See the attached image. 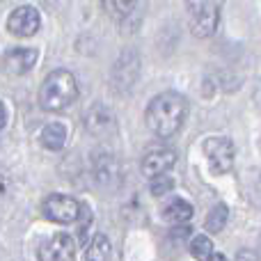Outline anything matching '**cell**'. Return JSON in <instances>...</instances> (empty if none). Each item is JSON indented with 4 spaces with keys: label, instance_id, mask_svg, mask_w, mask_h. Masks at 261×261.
<instances>
[{
    "label": "cell",
    "instance_id": "9",
    "mask_svg": "<svg viewBox=\"0 0 261 261\" xmlns=\"http://www.w3.org/2000/svg\"><path fill=\"white\" fill-rule=\"evenodd\" d=\"M37 58H39L37 48L16 46V48H12V50L5 53L3 62H5V69H7L9 73H14V76H23V73H28L37 64Z\"/></svg>",
    "mask_w": 261,
    "mask_h": 261
},
{
    "label": "cell",
    "instance_id": "12",
    "mask_svg": "<svg viewBox=\"0 0 261 261\" xmlns=\"http://www.w3.org/2000/svg\"><path fill=\"white\" fill-rule=\"evenodd\" d=\"M67 126L64 124H60V122H50V124H46L44 128H41V133H39V140H41V144H44L46 149H50V151H60V149L67 144Z\"/></svg>",
    "mask_w": 261,
    "mask_h": 261
},
{
    "label": "cell",
    "instance_id": "11",
    "mask_svg": "<svg viewBox=\"0 0 261 261\" xmlns=\"http://www.w3.org/2000/svg\"><path fill=\"white\" fill-rule=\"evenodd\" d=\"M94 172H96V179L99 184L103 186H113L119 184V165L110 153H99L94 161Z\"/></svg>",
    "mask_w": 261,
    "mask_h": 261
},
{
    "label": "cell",
    "instance_id": "21",
    "mask_svg": "<svg viewBox=\"0 0 261 261\" xmlns=\"http://www.w3.org/2000/svg\"><path fill=\"white\" fill-rule=\"evenodd\" d=\"M211 261H229V259H227L225 254H213V257H211Z\"/></svg>",
    "mask_w": 261,
    "mask_h": 261
},
{
    "label": "cell",
    "instance_id": "1",
    "mask_svg": "<svg viewBox=\"0 0 261 261\" xmlns=\"http://www.w3.org/2000/svg\"><path fill=\"white\" fill-rule=\"evenodd\" d=\"M186 115H188V101L186 96L176 94V92H163V94L153 96L147 106L144 113V122L149 130L158 138H170L176 130L184 126Z\"/></svg>",
    "mask_w": 261,
    "mask_h": 261
},
{
    "label": "cell",
    "instance_id": "8",
    "mask_svg": "<svg viewBox=\"0 0 261 261\" xmlns=\"http://www.w3.org/2000/svg\"><path fill=\"white\" fill-rule=\"evenodd\" d=\"M176 163V153L172 149H153L142 158V172L149 179H158L165 176V172H170Z\"/></svg>",
    "mask_w": 261,
    "mask_h": 261
},
{
    "label": "cell",
    "instance_id": "4",
    "mask_svg": "<svg viewBox=\"0 0 261 261\" xmlns=\"http://www.w3.org/2000/svg\"><path fill=\"white\" fill-rule=\"evenodd\" d=\"M41 213H44L48 220L58 222V225H71L81 218L83 206L76 202L73 197H67V195H48L41 204Z\"/></svg>",
    "mask_w": 261,
    "mask_h": 261
},
{
    "label": "cell",
    "instance_id": "13",
    "mask_svg": "<svg viewBox=\"0 0 261 261\" xmlns=\"http://www.w3.org/2000/svg\"><path fill=\"white\" fill-rule=\"evenodd\" d=\"M190 218H193V206L181 197L170 199V202L163 206V220L172 222V225H184Z\"/></svg>",
    "mask_w": 261,
    "mask_h": 261
},
{
    "label": "cell",
    "instance_id": "5",
    "mask_svg": "<svg viewBox=\"0 0 261 261\" xmlns=\"http://www.w3.org/2000/svg\"><path fill=\"white\" fill-rule=\"evenodd\" d=\"M204 153L216 174H227L234 165V142L229 138H208L204 142Z\"/></svg>",
    "mask_w": 261,
    "mask_h": 261
},
{
    "label": "cell",
    "instance_id": "7",
    "mask_svg": "<svg viewBox=\"0 0 261 261\" xmlns=\"http://www.w3.org/2000/svg\"><path fill=\"white\" fill-rule=\"evenodd\" d=\"M39 12H37L32 5H21L16 7L7 18V30L14 37H32L39 30Z\"/></svg>",
    "mask_w": 261,
    "mask_h": 261
},
{
    "label": "cell",
    "instance_id": "2",
    "mask_svg": "<svg viewBox=\"0 0 261 261\" xmlns=\"http://www.w3.org/2000/svg\"><path fill=\"white\" fill-rule=\"evenodd\" d=\"M76 99H78L76 78L67 69L50 71L39 87V103H41V108L50 110V113H62Z\"/></svg>",
    "mask_w": 261,
    "mask_h": 261
},
{
    "label": "cell",
    "instance_id": "6",
    "mask_svg": "<svg viewBox=\"0 0 261 261\" xmlns=\"http://www.w3.org/2000/svg\"><path fill=\"white\" fill-rule=\"evenodd\" d=\"M39 261H76V243L69 234L60 231L44 241L39 248Z\"/></svg>",
    "mask_w": 261,
    "mask_h": 261
},
{
    "label": "cell",
    "instance_id": "14",
    "mask_svg": "<svg viewBox=\"0 0 261 261\" xmlns=\"http://www.w3.org/2000/svg\"><path fill=\"white\" fill-rule=\"evenodd\" d=\"M85 261H113V245H110L108 236L96 234L94 239L87 243Z\"/></svg>",
    "mask_w": 261,
    "mask_h": 261
},
{
    "label": "cell",
    "instance_id": "10",
    "mask_svg": "<svg viewBox=\"0 0 261 261\" xmlns=\"http://www.w3.org/2000/svg\"><path fill=\"white\" fill-rule=\"evenodd\" d=\"M113 124H115L113 115H110V110L103 108V106H94V108L85 115V126L94 135H106L113 128Z\"/></svg>",
    "mask_w": 261,
    "mask_h": 261
},
{
    "label": "cell",
    "instance_id": "3",
    "mask_svg": "<svg viewBox=\"0 0 261 261\" xmlns=\"http://www.w3.org/2000/svg\"><path fill=\"white\" fill-rule=\"evenodd\" d=\"M186 7H188V23L195 37L206 39L216 32L220 21L216 0H186Z\"/></svg>",
    "mask_w": 261,
    "mask_h": 261
},
{
    "label": "cell",
    "instance_id": "17",
    "mask_svg": "<svg viewBox=\"0 0 261 261\" xmlns=\"http://www.w3.org/2000/svg\"><path fill=\"white\" fill-rule=\"evenodd\" d=\"M103 3V9L108 12V16L113 18H126L130 12H133L135 3L138 0H101Z\"/></svg>",
    "mask_w": 261,
    "mask_h": 261
},
{
    "label": "cell",
    "instance_id": "20",
    "mask_svg": "<svg viewBox=\"0 0 261 261\" xmlns=\"http://www.w3.org/2000/svg\"><path fill=\"white\" fill-rule=\"evenodd\" d=\"M7 124V108H5V103L0 101V128Z\"/></svg>",
    "mask_w": 261,
    "mask_h": 261
},
{
    "label": "cell",
    "instance_id": "15",
    "mask_svg": "<svg viewBox=\"0 0 261 261\" xmlns=\"http://www.w3.org/2000/svg\"><path fill=\"white\" fill-rule=\"evenodd\" d=\"M227 218H229V208H227L225 204H216V206L208 211L204 227H206V231H211V234H218V231L225 229Z\"/></svg>",
    "mask_w": 261,
    "mask_h": 261
},
{
    "label": "cell",
    "instance_id": "19",
    "mask_svg": "<svg viewBox=\"0 0 261 261\" xmlns=\"http://www.w3.org/2000/svg\"><path fill=\"white\" fill-rule=\"evenodd\" d=\"M9 188H12V179H9V172L5 170L3 165H0V199H3L5 195L9 193Z\"/></svg>",
    "mask_w": 261,
    "mask_h": 261
},
{
    "label": "cell",
    "instance_id": "18",
    "mask_svg": "<svg viewBox=\"0 0 261 261\" xmlns=\"http://www.w3.org/2000/svg\"><path fill=\"white\" fill-rule=\"evenodd\" d=\"M172 188H174V181H172L170 176H158V179H151V195H156V197L167 195Z\"/></svg>",
    "mask_w": 261,
    "mask_h": 261
},
{
    "label": "cell",
    "instance_id": "16",
    "mask_svg": "<svg viewBox=\"0 0 261 261\" xmlns=\"http://www.w3.org/2000/svg\"><path fill=\"white\" fill-rule=\"evenodd\" d=\"M190 254H193L197 261H211V257L216 252H213V243L208 236H195L193 241H190Z\"/></svg>",
    "mask_w": 261,
    "mask_h": 261
}]
</instances>
